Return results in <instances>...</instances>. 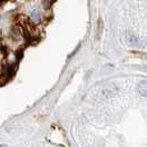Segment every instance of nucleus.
Segmentation results:
<instances>
[{
    "mask_svg": "<svg viewBox=\"0 0 147 147\" xmlns=\"http://www.w3.org/2000/svg\"><path fill=\"white\" fill-rule=\"evenodd\" d=\"M125 40L128 45H133V46H137L139 45V40L135 36H131V35H126L125 36Z\"/></svg>",
    "mask_w": 147,
    "mask_h": 147,
    "instance_id": "obj_3",
    "label": "nucleus"
},
{
    "mask_svg": "<svg viewBox=\"0 0 147 147\" xmlns=\"http://www.w3.org/2000/svg\"><path fill=\"white\" fill-rule=\"evenodd\" d=\"M137 90L142 96L147 97V80H142L140 83L138 84Z\"/></svg>",
    "mask_w": 147,
    "mask_h": 147,
    "instance_id": "obj_2",
    "label": "nucleus"
},
{
    "mask_svg": "<svg viewBox=\"0 0 147 147\" xmlns=\"http://www.w3.org/2000/svg\"><path fill=\"white\" fill-rule=\"evenodd\" d=\"M6 1H7V0H0V7H1V6H2V5L6 2Z\"/></svg>",
    "mask_w": 147,
    "mask_h": 147,
    "instance_id": "obj_6",
    "label": "nucleus"
},
{
    "mask_svg": "<svg viewBox=\"0 0 147 147\" xmlns=\"http://www.w3.org/2000/svg\"><path fill=\"white\" fill-rule=\"evenodd\" d=\"M30 19L35 22V24H38L40 20H41V15H40V12H39V10L35 9L31 13H30Z\"/></svg>",
    "mask_w": 147,
    "mask_h": 147,
    "instance_id": "obj_4",
    "label": "nucleus"
},
{
    "mask_svg": "<svg viewBox=\"0 0 147 147\" xmlns=\"http://www.w3.org/2000/svg\"><path fill=\"white\" fill-rule=\"evenodd\" d=\"M0 53L2 54L3 56H7L8 55V47L6 46V45H0Z\"/></svg>",
    "mask_w": 147,
    "mask_h": 147,
    "instance_id": "obj_5",
    "label": "nucleus"
},
{
    "mask_svg": "<svg viewBox=\"0 0 147 147\" xmlns=\"http://www.w3.org/2000/svg\"><path fill=\"white\" fill-rule=\"evenodd\" d=\"M118 90L117 86L114 83H110L108 85H106L105 87H102L100 90V96L102 98H109L111 96H114Z\"/></svg>",
    "mask_w": 147,
    "mask_h": 147,
    "instance_id": "obj_1",
    "label": "nucleus"
}]
</instances>
